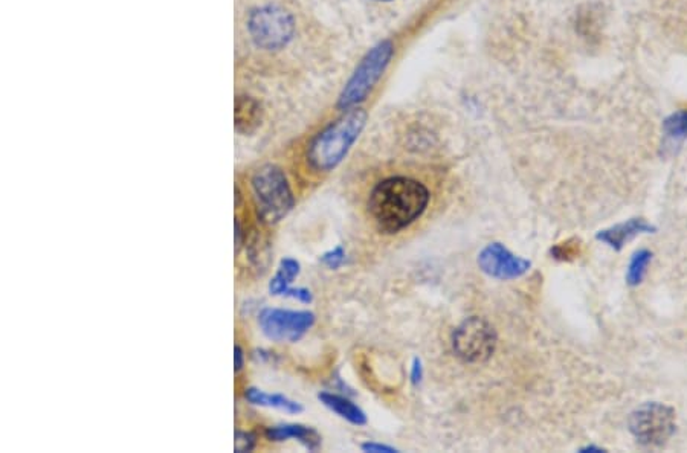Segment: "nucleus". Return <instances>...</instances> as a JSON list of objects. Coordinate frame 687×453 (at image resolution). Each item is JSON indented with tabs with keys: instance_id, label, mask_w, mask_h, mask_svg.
<instances>
[{
	"instance_id": "nucleus-9",
	"label": "nucleus",
	"mask_w": 687,
	"mask_h": 453,
	"mask_svg": "<svg viewBox=\"0 0 687 453\" xmlns=\"http://www.w3.org/2000/svg\"><path fill=\"white\" fill-rule=\"evenodd\" d=\"M478 266L488 277L495 279H517L529 272L531 263L512 254L501 243H491L478 255Z\"/></svg>"
},
{
	"instance_id": "nucleus-22",
	"label": "nucleus",
	"mask_w": 687,
	"mask_h": 453,
	"mask_svg": "<svg viewBox=\"0 0 687 453\" xmlns=\"http://www.w3.org/2000/svg\"><path fill=\"white\" fill-rule=\"evenodd\" d=\"M422 379H424V366H422L420 359L415 357L413 361V366H411V382H413V385L417 386L422 383Z\"/></svg>"
},
{
	"instance_id": "nucleus-26",
	"label": "nucleus",
	"mask_w": 687,
	"mask_h": 453,
	"mask_svg": "<svg viewBox=\"0 0 687 453\" xmlns=\"http://www.w3.org/2000/svg\"><path fill=\"white\" fill-rule=\"evenodd\" d=\"M604 452V448H596V446H588V448H582V452Z\"/></svg>"
},
{
	"instance_id": "nucleus-20",
	"label": "nucleus",
	"mask_w": 687,
	"mask_h": 453,
	"mask_svg": "<svg viewBox=\"0 0 687 453\" xmlns=\"http://www.w3.org/2000/svg\"><path fill=\"white\" fill-rule=\"evenodd\" d=\"M320 260L327 268L337 270V269L341 268L342 264L346 263V250L342 246H338V248L324 252Z\"/></svg>"
},
{
	"instance_id": "nucleus-25",
	"label": "nucleus",
	"mask_w": 687,
	"mask_h": 453,
	"mask_svg": "<svg viewBox=\"0 0 687 453\" xmlns=\"http://www.w3.org/2000/svg\"><path fill=\"white\" fill-rule=\"evenodd\" d=\"M244 366V351L242 346L237 344V345L234 346V371L235 374L237 373H240V371L243 370Z\"/></svg>"
},
{
	"instance_id": "nucleus-3",
	"label": "nucleus",
	"mask_w": 687,
	"mask_h": 453,
	"mask_svg": "<svg viewBox=\"0 0 687 453\" xmlns=\"http://www.w3.org/2000/svg\"><path fill=\"white\" fill-rule=\"evenodd\" d=\"M251 186L257 217L262 223H280L293 210L295 195L280 166L273 164L260 166L253 173Z\"/></svg>"
},
{
	"instance_id": "nucleus-8",
	"label": "nucleus",
	"mask_w": 687,
	"mask_h": 453,
	"mask_svg": "<svg viewBox=\"0 0 687 453\" xmlns=\"http://www.w3.org/2000/svg\"><path fill=\"white\" fill-rule=\"evenodd\" d=\"M315 315L308 310L264 308L259 315L260 330L273 342H298L315 324Z\"/></svg>"
},
{
	"instance_id": "nucleus-5",
	"label": "nucleus",
	"mask_w": 687,
	"mask_h": 453,
	"mask_svg": "<svg viewBox=\"0 0 687 453\" xmlns=\"http://www.w3.org/2000/svg\"><path fill=\"white\" fill-rule=\"evenodd\" d=\"M248 31L260 49L277 51L292 40L295 22L292 14L280 6H262L249 14Z\"/></svg>"
},
{
	"instance_id": "nucleus-15",
	"label": "nucleus",
	"mask_w": 687,
	"mask_h": 453,
	"mask_svg": "<svg viewBox=\"0 0 687 453\" xmlns=\"http://www.w3.org/2000/svg\"><path fill=\"white\" fill-rule=\"evenodd\" d=\"M300 272H301V266L297 260H281L275 277L269 283V293L272 297H286V293L291 288V284L293 283V279L297 278Z\"/></svg>"
},
{
	"instance_id": "nucleus-1",
	"label": "nucleus",
	"mask_w": 687,
	"mask_h": 453,
	"mask_svg": "<svg viewBox=\"0 0 687 453\" xmlns=\"http://www.w3.org/2000/svg\"><path fill=\"white\" fill-rule=\"evenodd\" d=\"M429 203V191L410 177H390L373 188L367 202L368 214L384 234H397L420 219Z\"/></svg>"
},
{
	"instance_id": "nucleus-19",
	"label": "nucleus",
	"mask_w": 687,
	"mask_h": 453,
	"mask_svg": "<svg viewBox=\"0 0 687 453\" xmlns=\"http://www.w3.org/2000/svg\"><path fill=\"white\" fill-rule=\"evenodd\" d=\"M234 439L235 453L253 452L255 446H257V437L253 432L235 430Z\"/></svg>"
},
{
	"instance_id": "nucleus-2",
	"label": "nucleus",
	"mask_w": 687,
	"mask_h": 453,
	"mask_svg": "<svg viewBox=\"0 0 687 453\" xmlns=\"http://www.w3.org/2000/svg\"><path fill=\"white\" fill-rule=\"evenodd\" d=\"M366 122L367 113L362 109H350L318 133L309 144L306 155L310 168L320 173L335 170L358 141Z\"/></svg>"
},
{
	"instance_id": "nucleus-23",
	"label": "nucleus",
	"mask_w": 687,
	"mask_h": 453,
	"mask_svg": "<svg viewBox=\"0 0 687 453\" xmlns=\"http://www.w3.org/2000/svg\"><path fill=\"white\" fill-rule=\"evenodd\" d=\"M361 448H362V450H364V452H373V453L397 452V450H396L395 448H390V446H386V444L366 443V444H362Z\"/></svg>"
},
{
	"instance_id": "nucleus-18",
	"label": "nucleus",
	"mask_w": 687,
	"mask_h": 453,
	"mask_svg": "<svg viewBox=\"0 0 687 453\" xmlns=\"http://www.w3.org/2000/svg\"><path fill=\"white\" fill-rule=\"evenodd\" d=\"M582 252V244L579 240H567L564 243L556 244L555 248H551V255L553 259L559 260V261H570L575 260L576 257H579Z\"/></svg>"
},
{
	"instance_id": "nucleus-12",
	"label": "nucleus",
	"mask_w": 687,
	"mask_h": 453,
	"mask_svg": "<svg viewBox=\"0 0 687 453\" xmlns=\"http://www.w3.org/2000/svg\"><path fill=\"white\" fill-rule=\"evenodd\" d=\"M262 118H263V110H262V106L255 98L248 97V95L237 97L235 99L234 127L240 135L248 137L251 133L255 132L262 124Z\"/></svg>"
},
{
	"instance_id": "nucleus-21",
	"label": "nucleus",
	"mask_w": 687,
	"mask_h": 453,
	"mask_svg": "<svg viewBox=\"0 0 687 453\" xmlns=\"http://www.w3.org/2000/svg\"><path fill=\"white\" fill-rule=\"evenodd\" d=\"M286 297H292V299H297V301L302 302V304H310L313 301L312 292L306 288H289V292L286 293Z\"/></svg>"
},
{
	"instance_id": "nucleus-16",
	"label": "nucleus",
	"mask_w": 687,
	"mask_h": 453,
	"mask_svg": "<svg viewBox=\"0 0 687 453\" xmlns=\"http://www.w3.org/2000/svg\"><path fill=\"white\" fill-rule=\"evenodd\" d=\"M653 261V252L648 249H640L629 261L628 272H626V284L629 288H637L644 283L649 264Z\"/></svg>"
},
{
	"instance_id": "nucleus-17",
	"label": "nucleus",
	"mask_w": 687,
	"mask_h": 453,
	"mask_svg": "<svg viewBox=\"0 0 687 453\" xmlns=\"http://www.w3.org/2000/svg\"><path fill=\"white\" fill-rule=\"evenodd\" d=\"M663 128L664 135L671 141H682L684 137H687V110L673 113V117H669L664 121Z\"/></svg>"
},
{
	"instance_id": "nucleus-6",
	"label": "nucleus",
	"mask_w": 687,
	"mask_h": 453,
	"mask_svg": "<svg viewBox=\"0 0 687 453\" xmlns=\"http://www.w3.org/2000/svg\"><path fill=\"white\" fill-rule=\"evenodd\" d=\"M393 55V44L390 42H382L375 49L366 55L361 64L356 69L346 89L342 90L338 106L344 110L355 109L356 104L362 103L367 95L370 93L376 81L380 79L382 72L386 71V64L390 63Z\"/></svg>"
},
{
	"instance_id": "nucleus-14",
	"label": "nucleus",
	"mask_w": 687,
	"mask_h": 453,
	"mask_svg": "<svg viewBox=\"0 0 687 453\" xmlns=\"http://www.w3.org/2000/svg\"><path fill=\"white\" fill-rule=\"evenodd\" d=\"M244 399L251 405L262 406V408H272V410L283 411L288 414H301L302 406L283 394H268L259 388H248L244 391Z\"/></svg>"
},
{
	"instance_id": "nucleus-24",
	"label": "nucleus",
	"mask_w": 687,
	"mask_h": 453,
	"mask_svg": "<svg viewBox=\"0 0 687 453\" xmlns=\"http://www.w3.org/2000/svg\"><path fill=\"white\" fill-rule=\"evenodd\" d=\"M234 231L235 254H239L240 249L243 246L244 241V232L243 230H242V224H240L239 219H235Z\"/></svg>"
},
{
	"instance_id": "nucleus-11",
	"label": "nucleus",
	"mask_w": 687,
	"mask_h": 453,
	"mask_svg": "<svg viewBox=\"0 0 687 453\" xmlns=\"http://www.w3.org/2000/svg\"><path fill=\"white\" fill-rule=\"evenodd\" d=\"M266 439L273 443H283L288 439H295L301 444L302 448L310 452H317L321 448V435L317 430L304 424H277L271 426L264 432Z\"/></svg>"
},
{
	"instance_id": "nucleus-13",
	"label": "nucleus",
	"mask_w": 687,
	"mask_h": 453,
	"mask_svg": "<svg viewBox=\"0 0 687 453\" xmlns=\"http://www.w3.org/2000/svg\"><path fill=\"white\" fill-rule=\"evenodd\" d=\"M318 399L322 405L333 411L335 414L339 415L341 419L347 420L348 423L355 426H364L367 424V415L359 406L355 405L353 401L344 397V395L332 394V392H320Z\"/></svg>"
},
{
	"instance_id": "nucleus-7",
	"label": "nucleus",
	"mask_w": 687,
	"mask_h": 453,
	"mask_svg": "<svg viewBox=\"0 0 687 453\" xmlns=\"http://www.w3.org/2000/svg\"><path fill=\"white\" fill-rule=\"evenodd\" d=\"M497 346V333L482 317H469L453 333V350L458 359L482 363L491 359Z\"/></svg>"
},
{
	"instance_id": "nucleus-4",
	"label": "nucleus",
	"mask_w": 687,
	"mask_h": 453,
	"mask_svg": "<svg viewBox=\"0 0 687 453\" xmlns=\"http://www.w3.org/2000/svg\"><path fill=\"white\" fill-rule=\"evenodd\" d=\"M629 432L646 448H662L675 434V411L663 403H644L629 415Z\"/></svg>"
},
{
	"instance_id": "nucleus-10",
	"label": "nucleus",
	"mask_w": 687,
	"mask_h": 453,
	"mask_svg": "<svg viewBox=\"0 0 687 453\" xmlns=\"http://www.w3.org/2000/svg\"><path fill=\"white\" fill-rule=\"evenodd\" d=\"M654 232H657V228L649 223L648 220L634 217V219L626 220L624 223L615 224L608 230L600 231L596 235V239L620 252L625 248V244L631 241L634 237L642 234H654Z\"/></svg>"
}]
</instances>
